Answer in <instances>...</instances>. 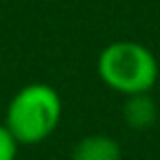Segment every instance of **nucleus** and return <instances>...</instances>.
<instances>
[{"instance_id":"f257e3e1","label":"nucleus","mask_w":160,"mask_h":160,"mask_svg":"<svg viewBox=\"0 0 160 160\" xmlns=\"http://www.w3.org/2000/svg\"><path fill=\"white\" fill-rule=\"evenodd\" d=\"M64 103L59 92L42 81L22 86L7 103L5 127L20 145H40L59 127Z\"/></svg>"},{"instance_id":"f03ea898","label":"nucleus","mask_w":160,"mask_h":160,"mask_svg":"<svg viewBox=\"0 0 160 160\" xmlns=\"http://www.w3.org/2000/svg\"><path fill=\"white\" fill-rule=\"evenodd\" d=\"M97 75L110 90L129 97L149 92L158 81L160 66L156 55L145 44L116 40L99 53Z\"/></svg>"},{"instance_id":"7ed1b4c3","label":"nucleus","mask_w":160,"mask_h":160,"mask_svg":"<svg viewBox=\"0 0 160 160\" xmlns=\"http://www.w3.org/2000/svg\"><path fill=\"white\" fill-rule=\"evenodd\" d=\"M70 160H121V145L105 134H90L75 142Z\"/></svg>"},{"instance_id":"20e7f679","label":"nucleus","mask_w":160,"mask_h":160,"mask_svg":"<svg viewBox=\"0 0 160 160\" xmlns=\"http://www.w3.org/2000/svg\"><path fill=\"white\" fill-rule=\"evenodd\" d=\"M158 118V105L149 92L129 94L123 103V121L132 129H149Z\"/></svg>"},{"instance_id":"39448f33","label":"nucleus","mask_w":160,"mask_h":160,"mask_svg":"<svg viewBox=\"0 0 160 160\" xmlns=\"http://www.w3.org/2000/svg\"><path fill=\"white\" fill-rule=\"evenodd\" d=\"M20 142L13 138V134L0 123V160H18Z\"/></svg>"}]
</instances>
